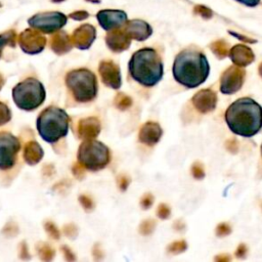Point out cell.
I'll return each instance as SVG.
<instances>
[{"mask_svg":"<svg viewBox=\"0 0 262 262\" xmlns=\"http://www.w3.org/2000/svg\"><path fill=\"white\" fill-rule=\"evenodd\" d=\"M19 257L21 259H29L30 258V255H29V251H28V248H27V245L25 242H23L20 245H19Z\"/></svg>","mask_w":262,"mask_h":262,"instance_id":"b9f144b4","label":"cell"},{"mask_svg":"<svg viewBox=\"0 0 262 262\" xmlns=\"http://www.w3.org/2000/svg\"><path fill=\"white\" fill-rule=\"evenodd\" d=\"M231 232V227L227 223H220L216 227V235L217 236H226Z\"/></svg>","mask_w":262,"mask_h":262,"instance_id":"d6a6232c","label":"cell"},{"mask_svg":"<svg viewBox=\"0 0 262 262\" xmlns=\"http://www.w3.org/2000/svg\"><path fill=\"white\" fill-rule=\"evenodd\" d=\"M93 257H94L95 259H100V258L102 257V252L100 251L98 245H95V246L93 247Z\"/></svg>","mask_w":262,"mask_h":262,"instance_id":"bcb514c9","label":"cell"},{"mask_svg":"<svg viewBox=\"0 0 262 262\" xmlns=\"http://www.w3.org/2000/svg\"><path fill=\"white\" fill-rule=\"evenodd\" d=\"M210 48L218 58H224L229 53V46L224 40H217L211 43Z\"/></svg>","mask_w":262,"mask_h":262,"instance_id":"603a6c76","label":"cell"},{"mask_svg":"<svg viewBox=\"0 0 262 262\" xmlns=\"http://www.w3.org/2000/svg\"><path fill=\"white\" fill-rule=\"evenodd\" d=\"M43 149L37 141H29L24 148V159L29 165H36L43 158Z\"/></svg>","mask_w":262,"mask_h":262,"instance_id":"7402d4cb","label":"cell"},{"mask_svg":"<svg viewBox=\"0 0 262 262\" xmlns=\"http://www.w3.org/2000/svg\"><path fill=\"white\" fill-rule=\"evenodd\" d=\"M98 72L102 83L113 89H119L122 85L120 67L113 60H102L99 63Z\"/></svg>","mask_w":262,"mask_h":262,"instance_id":"7c38bea8","label":"cell"},{"mask_svg":"<svg viewBox=\"0 0 262 262\" xmlns=\"http://www.w3.org/2000/svg\"><path fill=\"white\" fill-rule=\"evenodd\" d=\"M237 2L244 4V5H247V6H250V7H253V6H256L259 4L260 0H236Z\"/></svg>","mask_w":262,"mask_h":262,"instance_id":"f6af8a7d","label":"cell"},{"mask_svg":"<svg viewBox=\"0 0 262 262\" xmlns=\"http://www.w3.org/2000/svg\"><path fill=\"white\" fill-rule=\"evenodd\" d=\"M63 233L69 236V237H72V238H75L78 234V229L77 227L74 225V224H67L64 227H63Z\"/></svg>","mask_w":262,"mask_h":262,"instance_id":"8d00e7d4","label":"cell"},{"mask_svg":"<svg viewBox=\"0 0 262 262\" xmlns=\"http://www.w3.org/2000/svg\"><path fill=\"white\" fill-rule=\"evenodd\" d=\"M170 214H171V210L166 204H160L159 205V207L157 209V215H158L159 218L167 219V218H169Z\"/></svg>","mask_w":262,"mask_h":262,"instance_id":"836d02e7","label":"cell"},{"mask_svg":"<svg viewBox=\"0 0 262 262\" xmlns=\"http://www.w3.org/2000/svg\"><path fill=\"white\" fill-rule=\"evenodd\" d=\"M88 16H89V14L86 11H75L70 14V17L74 18L76 20H82L84 18H87Z\"/></svg>","mask_w":262,"mask_h":262,"instance_id":"ab89813d","label":"cell"},{"mask_svg":"<svg viewBox=\"0 0 262 262\" xmlns=\"http://www.w3.org/2000/svg\"><path fill=\"white\" fill-rule=\"evenodd\" d=\"M0 6H1V4H0Z\"/></svg>","mask_w":262,"mask_h":262,"instance_id":"816d5d0a","label":"cell"},{"mask_svg":"<svg viewBox=\"0 0 262 262\" xmlns=\"http://www.w3.org/2000/svg\"><path fill=\"white\" fill-rule=\"evenodd\" d=\"M67 23V16L61 12H43L33 15L28 24L35 30L50 34L61 29Z\"/></svg>","mask_w":262,"mask_h":262,"instance_id":"9c48e42d","label":"cell"},{"mask_svg":"<svg viewBox=\"0 0 262 262\" xmlns=\"http://www.w3.org/2000/svg\"><path fill=\"white\" fill-rule=\"evenodd\" d=\"M96 37V30L91 25H82L78 29H76L72 35V42L73 44L81 49L86 50L88 49Z\"/></svg>","mask_w":262,"mask_h":262,"instance_id":"5bb4252c","label":"cell"},{"mask_svg":"<svg viewBox=\"0 0 262 262\" xmlns=\"http://www.w3.org/2000/svg\"><path fill=\"white\" fill-rule=\"evenodd\" d=\"M191 101L200 113L206 114L215 110L217 104V95L211 89H203L193 95Z\"/></svg>","mask_w":262,"mask_h":262,"instance_id":"9a60e30c","label":"cell"},{"mask_svg":"<svg viewBox=\"0 0 262 262\" xmlns=\"http://www.w3.org/2000/svg\"><path fill=\"white\" fill-rule=\"evenodd\" d=\"M156 227V222L152 219H146L139 225V232L142 235H149Z\"/></svg>","mask_w":262,"mask_h":262,"instance_id":"4316f807","label":"cell"},{"mask_svg":"<svg viewBox=\"0 0 262 262\" xmlns=\"http://www.w3.org/2000/svg\"><path fill=\"white\" fill-rule=\"evenodd\" d=\"M11 119V112L9 107L0 101V126L8 123Z\"/></svg>","mask_w":262,"mask_h":262,"instance_id":"f1b7e54d","label":"cell"},{"mask_svg":"<svg viewBox=\"0 0 262 262\" xmlns=\"http://www.w3.org/2000/svg\"><path fill=\"white\" fill-rule=\"evenodd\" d=\"M114 104L115 106L120 110V111H125L127 108H129L132 104V99L130 96L126 95L125 93L119 92L114 99Z\"/></svg>","mask_w":262,"mask_h":262,"instance_id":"cb8c5ba5","label":"cell"},{"mask_svg":"<svg viewBox=\"0 0 262 262\" xmlns=\"http://www.w3.org/2000/svg\"><path fill=\"white\" fill-rule=\"evenodd\" d=\"M231 61L237 67H247L255 59L252 49L244 44L234 45L228 53Z\"/></svg>","mask_w":262,"mask_h":262,"instance_id":"ffe728a7","label":"cell"},{"mask_svg":"<svg viewBox=\"0 0 262 262\" xmlns=\"http://www.w3.org/2000/svg\"><path fill=\"white\" fill-rule=\"evenodd\" d=\"M100 122L95 117L84 118L78 124V136L81 139H94L100 132Z\"/></svg>","mask_w":262,"mask_h":262,"instance_id":"ac0fdd59","label":"cell"},{"mask_svg":"<svg viewBox=\"0 0 262 262\" xmlns=\"http://www.w3.org/2000/svg\"><path fill=\"white\" fill-rule=\"evenodd\" d=\"M72 39L66 32H58L51 38V49L58 55L64 54L72 49Z\"/></svg>","mask_w":262,"mask_h":262,"instance_id":"44dd1931","label":"cell"},{"mask_svg":"<svg viewBox=\"0 0 262 262\" xmlns=\"http://www.w3.org/2000/svg\"><path fill=\"white\" fill-rule=\"evenodd\" d=\"M186 248H187V244L185 241H177V242L170 244L167 248V251L172 254H179V253L184 252L186 250Z\"/></svg>","mask_w":262,"mask_h":262,"instance_id":"83f0119b","label":"cell"},{"mask_svg":"<svg viewBox=\"0 0 262 262\" xmlns=\"http://www.w3.org/2000/svg\"><path fill=\"white\" fill-rule=\"evenodd\" d=\"M225 121L234 134L252 137L262 128V106L250 97L238 98L226 110Z\"/></svg>","mask_w":262,"mask_h":262,"instance_id":"6da1fadb","label":"cell"},{"mask_svg":"<svg viewBox=\"0 0 262 262\" xmlns=\"http://www.w3.org/2000/svg\"><path fill=\"white\" fill-rule=\"evenodd\" d=\"M70 117L64 110L50 105L43 110L36 121L39 135L47 142L53 143L68 134Z\"/></svg>","mask_w":262,"mask_h":262,"instance_id":"277c9868","label":"cell"},{"mask_svg":"<svg viewBox=\"0 0 262 262\" xmlns=\"http://www.w3.org/2000/svg\"><path fill=\"white\" fill-rule=\"evenodd\" d=\"M18 43L21 50L28 54H37L40 53L45 45L46 38L37 31L33 29L25 30L18 38Z\"/></svg>","mask_w":262,"mask_h":262,"instance_id":"8fae6325","label":"cell"},{"mask_svg":"<svg viewBox=\"0 0 262 262\" xmlns=\"http://www.w3.org/2000/svg\"><path fill=\"white\" fill-rule=\"evenodd\" d=\"M84 167L79 163H76L74 166H73V173L74 175L77 177V178H82L83 175H84Z\"/></svg>","mask_w":262,"mask_h":262,"instance_id":"f35d334b","label":"cell"},{"mask_svg":"<svg viewBox=\"0 0 262 262\" xmlns=\"http://www.w3.org/2000/svg\"><path fill=\"white\" fill-rule=\"evenodd\" d=\"M193 10H194V13L201 15L203 18H206V19L211 18L212 15H213L212 10L210 8L204 6V5H196Z\"/></svg>","mask_w":262,"mask_h":262,"instance_id":"1f68e13d","label":"cell"},{"mask_svg":"<svg viewBox=\"0 0 262 262\" xmlns=\"http://www.w3.org/2000/svg\"><path fill=\"white\" fill-rule=\"evenodd\" d=\"M14 46L15 45V32L8 31L6 33L0 34V57L2 55V50L6 46Z\"/></svg>","mask_w":262,"mask_h":262,"instance_id":"484cf974","label":"cell"},{"mask_svg":"<svg viewBox=\"0 0 262 262\" xmlns=\"http://www.w3.org/2000/svg\"><path fill=\"white\" fill-rule=\"evenodd\" d=\"M44 228L46 230V232L49 234V236H51L54 239H58L60 236V232L58 230V228L56 227V225L51 222V221H46L44 223Z\"/></svg>","mask_w":262,"mask_h":262,"instance_id":"f546056e","label":"cell"},{"mask_svg":"<svg viewBox=\"0 0 262 262\" xmlns=\"http://www.w3.org/2000/svg\"><path fill=\"white\" fill-rule=\"evenodd\" d=\"M261 154H262V145H261Z\"/></svg>","mask_w":262,"mask_h":262,"instance_id":"f907efd6","label":"cell"},{"mask_svg":"<svg viewBox=\"0 0 262 262\" xmlns=\"http://www.w3.org/2000/svg\"><path fill=\"white\" fill-rule=\"evenodd\" d=\"M96 17L100 27L105 31L119 29L127 23V14L123 10H100Z\"/></svg>","mask_w":262,"mask_h":262,"instance_id":"4fadbf2b","label":"cell"},{"mask_svg":"<svg viewBox=\"0 0 262 262\" xmlns=\"http://www.w3.org/2000/svg\"><path fill=\"white\" fill-rule=\"evenodd\" d=\"M3 85H4V79H3V77H2V75L0 74V90L2 89V87H3Z\"/></svg>","mask_w":262,"mask_h":262,"instance_id":"c3c4849f","label":"cell"},{"mask_svg":"<svg viewBox=\"0 0 262 262\" xmlns=\"http://www.w3.org/2000/svg\"><path fill=\"white\" fill-rule=\"evenodd\" d=\"M45 97L43 84L35 78H27L12 89L14 103L24 111H34L44 102Z\"/></svg>","mask_w":262,"mask_h":262,"instance_id":"8992f818","label":"cell"},{"mask_svg":"<svg viewBox=\"0 0 262 262\" xmlns=\"http://www.w3.org/2000/svg\"><path fill=\"white\" fill-rule=\"evenodd\" d=\"M37 252L39 254V257L43 261H50L53 259L55 251L48 245V244H39L37 246Z\"/></svg>","mask_w":262,"mask_h":262,"instance_id":"d4e9b609","label":"cell"},{"mask_svg":"<svg viewBox=\"0 0 262 262\" xmlns=\"http://www.w3.org/2000/svg\"><path fill=\"white\" fill-rule=\"evenodd\" d=\"M125 30L131 39H135L137 41L146 40L152 34L151 27L141 19H132L127 21Z\"/></svg>","mask_w":262,"mask_h":262,"instance_id":"d6986e66","label":"cell"},{"mask_svg":"<svg viewBox=\"0 0 262 262\" xmlns=\"http://www.w3.org/2000/svg\"><path fill=\"white\" fill-rule=\"evenodd\" d=\"M247 252H248V249H247V246L245 244H241L236 251H235V256L237 258H244L246 255H247Z\"/></svg>","mask_w":262,"mask_h":262,"instance_id":"7bdbcfd3","label":"cell"},{"mask_svg":"<svg viewBox=\"0 0 262 262\" xmlns=\"http://www.w3.org/2000/svg\"><path fill=\"white\" fill-rule=\"evenodd\" d=\"M258 71H259V74H260V76L262 77V62L259 64V69H258Z\"/></svg>","mask_w":262,"mask_h":262,"instance_id":"681fc988","label":"cell"},{"mask_svg":"<svg viewBox=\"0 0 262 262\" xmlns=\"http://www.w3.org/2000/svg\"><path fill=\"white\" fill-rule=\"evenodd\" d=\"M77 158L85 169L99 171L110 163L111 152L104 143L95 139H88L80 144Z\"/></svg>","mask_w":262,"mask_h":262,"instance_id":"52a82bcc","label":"cell"},{"mask_svg":"<svg viewBox=\"0 0 262 262\" xmlns=\"http://www.w3.org/2000/svg\"><path fill=\"white\" fill-rule=\"evenodd\" d=\"M231 258L227 255H218L215 257V261H219V262H226L229 261Z\"/></svg>","mask_w":262,"mask_h":262,"instance_id":"7dc6e473","label":"cell"},{"mask_svg":"<svg viewBox=\"0 0 262 262\" xmlns=\"http://www.w3.org/2000/svg\"><path fill=\"white\" fill-rule=\"evenodd\" d=\"M163 134L161 126L156 122H146L144 123L140 130L138 139L141 143H144L148 146H152L159 142Z\"/></svg>","mask_w":262,"mask_h":262,"instance_id":"e0dca14e","label":"cell"},{"mask_svg":"<svg viewBox=\"0 0 262 262\" xmlns=\"http://www.w3.org/2000/svg\"><path fill=\"white\" fill-rule=\"evenodd\" d=\"M20 142L9 132H0V169L8 170L15 164Z\"/></svg>","mask_w":262,"mask_h":262,"instance_id":"ba28073f","label":"cell"},{"mask_svg":"<svg viewBox=\"0 0 262 262\" xmlns=\"http://www.w3.org/2000/svg\"><path fill=\"white\" fill-rule=\"evenodd\" d=\"M152 203H154V195L151 193H145L140 199V206L144 210L149 209L151 207Z\"/></svg>","mask_w":262,"mask_h":262,"instance_id":"e575fe53","label":"cell"},{"mask_svg":"<svg viewBox=\"0 0 262 262\" xmlns=\"http://www.w3.org/2000/svg\"><path fill=\"white\" fill-rule=\"evenodd\" d=\"M172 72L174 79L179 84L187 88H195L207 80L210 67L202 51L189 47L176 55Z\"/></svg>","mask_w":262,"mask_h":262,"instance_id":"7a4b0ae2","label":"cell"},{"mask_svg":"<svg viewBox=\"0 0 262 262\" xmlns=\"http://www.w3.org/2000/svg\"><path fill=\"white\" fill-rule=\"evenodd\" d=\"M129 74L133 80L145 87L155 86L163 78L164 67L158 52L152 48L135 51L128 62Z\"/></svg>","mask_w":262,"mask_h":262,"instance_id":"3957f363","label":"cell"},{"mask_svg":"<svg viewBox=\"0 0 262 262\" xmlns=\"http://www.w3.org/2000/svg\"><path fill=\"white\" fill-rule=\"evenodd\" d=\"M67 87L74 98L79 102H88L97 94L96 76L87 69H78L69 72L66 76Z\"/></svg>","mask_w":262,"mask_h":262,"instance_id":"5b68a950","label":"cell"},{"mask_svg":"<svg viewBox=\"0 0 262 262\" xmlns=\"http://www.w3.org/2000/svg\"><path fill=\"white\" fill-rule=\"evenodd\" d=\"M105 43L107 47L114 52H122L129 48L131 43V37L126 30L115 29L112 30L105 37Z\"/></svg>","mask_w":262,"mask_h":262,"instance_id":"2e32d148","label":"cell"},{"mask_svg":"<svg viewBox=\"0 0 262 262\" xmlns=\"http://www.w3.org/2000/svg\"><path fill=\"white\" fill-rule=\"evenodd\" d=\"M191 174L195 179H203L205 177V170L200 162L193 163L191 166Z\"/></svg>","mask_w":262,"mask_h":262,"instance_id":"4dcf8cb0","label":"cell"},{"mask_svg":"<svg viewBox=\"0 0 262 262\" xmlns=\"http://www.w3.org/2000/svg\"><path fill=\"white\" fill-rule=\"evenodd\" d=\"M79 202H80V204L82 205V207H83L86 211H90V210H92L93 207H94V204H93L92 200H91L89 196H87V195H84V194L80 195V196H79Z\"/></svg>","mask_w":262,"mask_h":262,"instance_id":"d590c367","label":"cell"},{"mask_svg":"<svg viewBox=\"0 0 262 262\" xmlns=\"http://www.w3.org/2000/svg\"><path fill=\"white\" fill-rule=\"evenodd\" d=\"M229 34H231L232 36H234L235 38H237V39H239V40H242V41H244V42H247V43H255L256 42V40H254V39H251V38H249V37H247V36H243V35H239V34H236V33H234V32H228Z\"/></svg>","mask_w":262,"mask_h":262,"instance_id":"ee69618b","label":"cell"},{"mask_svg":"<svg viewBox=\"0 0 262 262\" xmlns=\"http://www.w3.org/2000/svg\"><path fill=\"white\" fill-rule=\"evenodd\" d=\"M61 251H62V253H63V255H64V258H66L67 260H69V261H74V260L76 259V257H75L74 253L72 252V250H71L70 248H68L67 246L61 247Z\"/></svg>","mask_w":262,"mask_h":262,"instance_id":"60d3db41","label":"cell"},{"mask_svg":"<svg viewBox=\"0 0 262 262\" xmlns=\"http://www.w3.org/2000/svg\"><path fill=\"white\" fill-rule=\"evenodd\" d=\"M246 72L237 66L225 70L220 78V91L224 94H233L238 91L245 80Z\"/></svg>","mask_w":262,"mask_h":262,"instance_id":"30bf717a","label":"cell"},{"mask_svg":"<svg viewBox=\"0 0 262 262\" xmlns=\"http://www.w3.org/2000/svg\"><path fill=\"white\" fill-rule=\"evenodd\" d=\"M129 183H130V178L127 175H120L118 177V186L122 191L127 189Z\"/></svg>","mask_w":262,"mask_h":262,"instance_id":"74e56055","label":"cell"}]
</instances>
